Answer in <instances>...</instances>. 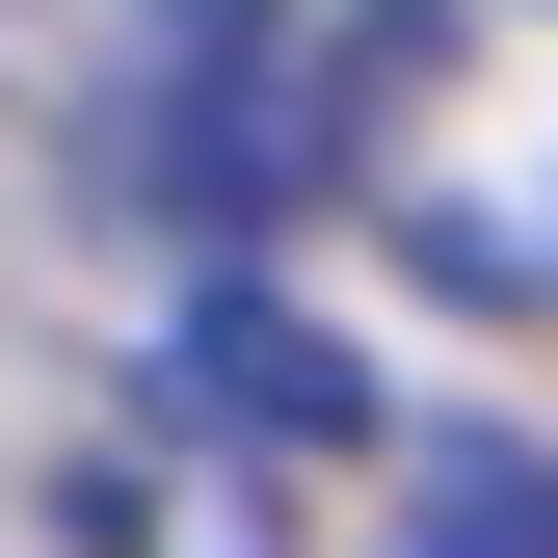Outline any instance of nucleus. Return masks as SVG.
<instances>
[{
	"label": "nucleus",
	"mask_w": 558,
	"mask_h": 558,
	"mask_svg": "<svg viewBox=\"0 0 558 558\" xmlns=\"http://www.w3.org/2000/svg\"><path fill=\"white\" fill-rule=\"evenodd\" d=\"M399 558H558V452L532 426H426L399 452Z\"/></svg>",
	"instance_id": "nucleus-5"
},
{
	"label": "nucleus",
	"mask_w": 558,
	"mask_h": 558,
	"mask_svg": "<svg viewBox=\"0 0 558 558\" xmlns=\"http://www.w3.org/2000/svg\"><path fill=\"white\" fill-rule=\"evenodd\" d=\"M53 532H81V558H293V478H266V452H214L186 399H133V426H81V452H53Z\"/></svg>",
	"instance_id": "nucleus-4"
},
{
	"label": "nucleus",
	"mask_w": 558,
	"mask_h": 558,
	"mask_svg": "<svg viewBox=\"0 0 558 558\" xmlns=\"http://www.w3.org/2000/svg\"><path fill=\"white\" fill-rule=\"evenodd\" d=\"M160 399L214 452H266V478H319V452H373V373H345V319H293V293H186V345H160Z\"/></svg>",
	"instance_id": "nucleus-3"
},
{
	"label": "nucleus",
	"mask_w": 558,
	"mask_h": 558,
	"mask_svg": "<svg viewBox=\"0 0 558 558\" xmlns=\"http://www.w3.org/2000/svg\"><path fill=\"white\" fill-rule=\"evenodd\" d=\"M319 186L426 293L558 319V0H345L319 27Z\"/></svg>",
	"instance_id": "nucleus-1"
},
{
	"label": "nucleus",
	"mask_w": 558,
	"mask_h": 558,
	"mask_svg": "<svg viewBox=\"0 0 558 558\" xmlns=\"http://www.w3.org/2000/svg\"><path fill=\"white\" fill-rule=\"evenodd\" d=\"M81 133H107V186H133L160 240H266V214L319 186V27H266V0H160V27L107 53Z\"/></svg>",
	"instance_id": "nucleus-2"
}]
</instances>
